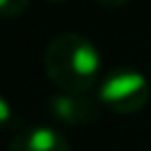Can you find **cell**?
<instances>
[{
    "label": "cell",
    "instance_id": "5",
    "mask_svg": "<svg viewBox=\"0 0 151 151\" xmlns=\"http://www.w3.org/2000/svg\"><path fill=\"white\" fill-rule=\"evenodd\" d=\"M29 0H0V11L5 18H18L27 11Z\"/></svg>",
    "mask_w": 151,
    "mask_h": 151
},
{
    "label": "cell",
    "instance_id": "7",
    "mask_svg": "<svg viewBox=\"0 0 151 151\" xmlns=\"http://www.w3.org/2000/svg\"><path fill=\"white\" fill-rule=\"evenodd\" d=\"M49 2H67V0H49Z\"/></svg>",
    "mask_w": 151,
    "mask_h": 151
},
{
    "label": "cell",
    "instance_id": "6",
    "mask_svg": "<svg viewBox=\"0 0 151 151\" xmlns=\"http://www.w3.org/2000/svg\"><path fill=\"white\" fill-rule=\"evenodd\" d=\"M100 7H109V9H118V7H124L129 0H96Z\"/></svg>",
    "mask_w": 151,
    "mask_h": 151
},
{
    "label": "cell",
    "instance_id": "4",
    "mask_svg": "<svg viewBox=\"0 0 151 151\" xmlns=\"http://www.w3.org/2000/svg\"><path fill=\"white\" fill-rule=\"evenodd\" d=\"M9 151H71L67 138L51 127L20 129L9 145Z\"/></svg>",
    "mask_w": 151,
    "mask_h": 151
},
{
    "label": "cell",
    "instance_id": "3",
    "mask_svg": "<svg viewBox=\"0 0 151 151\" xmlns=\"http://www.w3.org/2000/svg\"><path fill=\"white\" fill-rule=\"evenodd\" d=\"M49 109L60 122L65 124H93L100 118L98 100L89 98L87 93H56L49 100Z\"/></svg>",
    "mask_w": 151,
    "mask_h": 151
},
{
    "label": "cell",
    "instance_id": "1",
    "mask_svg": "<svg viewBox=\"0 0 151 151\" xmlns=\"http://www.w3.org/2000/svg\"><path fill=\"white\" fill-rule=\"evenodd\" d=\"M45 71L65 93H87L98 82L100 53L89 38L80 33H60L47 45Z\"/></svg>",
    "mask_w": 151,
    "mask_h": 151
},
{
    "label": "cell",
    "instance_id": "2",
    "mask_svg": "<svg viewBox=\"0 0 151 151\" xmlns=\"http://www.w3.org/2000/svg\"><path fill=\"white\" fill-rule=\"evenodd\" d=\"M149 82L136 69L120 67L107 73L100 85L98 100L113 113H138L149 102Z\"/></svg>",
    "mask_w": 151,
    "mask_h": 151
}]
</instances>
